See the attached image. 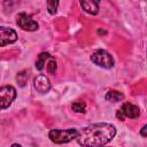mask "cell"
<instances>
[{
  "instance_id": "cell-1",
  "label": "cell",
  "mask_w": 147,
  "mask_h": 147,
  "mask_svg": "<svg viewBox=\"0 0 147 147\" xmlns=\"http://www.w3.org/2000/svg\"><path fill=\"white\" fill-rule=\"evenodd\" d=\"M116 134L114 125L108 123H95L78 131L76 137L82 146H102L108 144Z\"/></svg>"
},
{
  "instance_id": "cell-2",
  "label": "cell",
  "mask_w": 147,
  "mask_h": 147,
  "mask_svg": "<svg viewBox=\"0 0 147 147\" xmlns=\"http://www.w3.org/2000/svg\"><path fill=\"white\" fill-rule=\"evenodd\" d=\"M78 134V130L68 129V130H51L48 138L55 144H65L75 139Z\"/></svg>"
},
{
  "instance_id": "cell-3",
  "label": "cell",
  "mask_w": 147,
  "mask_h": 147,
  "mask_svg": "<svg viewBox=\"0 0 147 147\" xmlns=\"http://www.w3.org/2000/svg\"><path fill=\"white\" fill-rule=\"evenodd\" d=\"M91 61L105 69H110L114 67V59L113 56L105 49H98L91 55Z\"/></svg>"
},
{
  "instance_id": "cell-4",
  "label": "cell",
  "mask_w": 147,
  "mask_h": 147,
  "mask_svg": "<svg viewBox=\"0 0 147 147\" xmlns=\"http://www.w3.org/2000/svg\"><path fill=\"white\" fill-rule=\"evenodd\" d=\"M16 98V90L11 85L0 87V110L8 108Z\"/></svg>"
},
{
  "instance_id": "cell-5",
  "label": "cell",
  "mask_w": 147,
  "mask_h": 147,
  "mask_svg": "<svg viewBox=\"0 0 147 147\" xmlns=\"http://www.w3.org/2000/svg\"><path fill=\"white\" fill-rule=\"evenodd\" d=\"M139 115H140L139 108L136 105L130 103V102H125L116 113V116L121 121H124L126 117H129V118H137Z\"/></svg>"
},
{
  "instance_id": "cell-6",
  "label": "cell",
  "mask_w": 147,
  "mask_h": 147,
  "mask_svg": "<svg viewBox=\"0 0 147 147\" xmlns=\"http://www.w3.org/2000/svg\"><path fill=\"white\" fill-rule=\"evenodd\" d=\"M16 24L25 31H36L38 29V23L25 13H21L16 16Z\"/></svg>"
},
{
  "instance_id": "cell-7",
  "label": "cell",
  "mask_w": 147,
  "mask_h": 147,
  "mask_svg": "<svg viewBox=\"0 0 147 147\" xmlns=\"http://www.w3.org/2000/svg\"><path fill=\"white\" fill-rule=\"evenodd\" d=\"M16 39H17V34L13 29L0 26V46L13 44L16 41Z\"/></svg>"
},
{
  "instance_id": "cell-8",
  "label": "cell",
  "mask_w": 147,
  "mask_h": 147,
  "mask_svg": "<svg viewBox=\"0 0 147 147\" xmlns=\"http://www.w3.org/2000/svg\"><path fill=\"white\" fill-rule=\"evenodd\" d=\"M33 86L39 93H47L51 88V82L48 77L44 75H38L33 79Z\"/></svg>"
},
{
  "instance_id": "cell-9",
  "label": "cell",
  "mask_w": 147,
  "mask_h": 147,
  "mask_svg": "<svg viewBox=\"0 0 147 147\" xmlns=\"http://www.w3.org/2000/svg\"><path fill=\"white\" fill-rule=\"evenodd\" d=\"M101 0H79V3L84 11L91 15H95L99 11V6H100Z\"/></svg>"
},
{
  "instance_id": "cell-10",
  "label": "cell",
  "mask_w": 147,
  "mask_h": 147,
  "mask_svg": "<svg viewBox=\"0 0 147 147\" xmlns=\"http://www.w3.org/2000/svg\"><path fill=\"white\" fill-rule=\"evenodd\" d=\"M105 98H106L107 101H110V102H118V101H121V100L124 99V94H123L122 92H119V91L110 90V91H108V92L106 93Z\"/></svg>"
},
{
  "instance_id": "cell-11",
  "label": "cell",
  "mask_w": 147,
  "mask_h": 147,
  "mask_svg": "<svg viewBox=\"0 0 147 147\" xmlns=\"http://www.w3.org/2000/svg\"><path fill=\"white\" fill-rule=\"evenodd\" d=\"M49 56H51V55H49L48 53H41V54H39L37 61H36V68H37L39 71H41V70L45 68L46 62H47V60H48Z\"/></svg>"
},
{
  "instance_id": "cell-12",
  "label": "cell",
  "mask_w": 147,
  "mask_h": 147,
  "mask_svg": "<svg viewBox=\"0 0 147 147\" xmlns=\"http://www.w3.org/2000/svg\"><path fill=\"white\" fill-rule=\"evenodd\" d=\"M47 2V9H48V13L54 15L57 10V6H59V0H46Z\"/></svg>"
},
{
  "instance_id": "cell-13",
  "label": "cell",
  "mask_w": 147,
  "mask_h": 147,
  "mask_svg": "<svg viewBox=\"0 0 147 147\" xmlns=\"http://www.w3.org/2000/svg\"><path fill=\"white\" fill-rule=\"evenodd\" d=\"M46 68H47V71H48L49 74H55V70H56V62H55V60H54L52 56L48 57V60H47V62H46Z\"/></svg>"
},
{
  "instance_id": "cell-14",
  "label": "cell",
  "mask_w": 147,
  "mask_h": 147,
  "mask_svg": "<svg viewBox=\"0 0 147 147\" xmlns=\"http://www.w3.org/2000/svg\"><path fill=\"white\" fill-rule=\"evenodd\" d=\"M71 108H72V110L76 111V113H85V110H86V105H85L84 102L77 101V102L72 103Z\"/></svg>"
},
{
  "instance_id": "cell-15",
  "label": "cell",
  "mask_w": 147,
  "mask_h": 147,
  "mask_svg": "<svg viewBox=\"0 0 147 147\" xmlns=\"http://www.w3.org/2000/svg\"><path fill=\"white\" fill-rule=\"evenodd\" d=\"M16 80L20 84V86H24L25 83H26V80H28V74H26V71L18 72L17 76H16Z\"/></svg>"
},
{
  "instance_id": "cell-16",
  "label": "cell",
  "mask_w": 147,
  "mask_h": 147,
  "mask_svg": "<svg viewBox=\"0 0 147 147\" xmlns=\"http://www.w3.org/2000/svg\"><path fill=\"white\" fill-rule=\"evenodd\" d=\"M146 129H147V126H146V125H145V126H144V127H142V130H141V132H140V133H141V136H142V137H146Z\"/></svg>"
}]
</instances>
